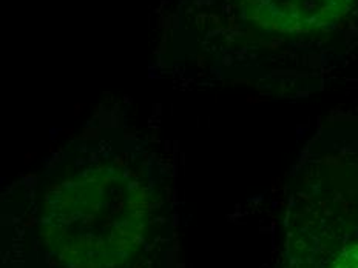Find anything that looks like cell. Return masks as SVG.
<instances>
[{
  "label": "cell",
  "instance_id": "obj_1",
  "mask_svg": "<svg viewBox=\"0 0 358 268\" xmlns=\"http://www.w3.org/2000/svg\"><path fill=\"white\" fill-rule=\"evenodd\" d=\"M143 202L115 171L66 182L51 205V234L62 255L87 267L119 262L143 232Z\"/></svg>",
  "mask_w": 358,
  "mask_h": 268
},
{
  "label": "cell",
  "instance_id": "obj_2",
  "mask_svg": "<svg viewBox=\"0 0 358 268\" xmlns=\"http://www.w3.org/2000/svg\"><path fill=\"white\" fill-rule=\"evenodd\" d=\"M248 16L272 31L308 33L329 28L346 13L349 0H241Z\"/></svg>",
  "mask_w": 358,
  "mask_h": 268
},
{
  "label": "cell",
  "instance_id": "obj_3",
  "mask_svg": "<svg viewBox=\"0 0 358 268\" xmlns=\"http://www.w3.org/2000/svg\"><path fill=\"white\" fill-rule=\"evenodd\" d=\"M334 268H358V245L343 251Z\"/></svg>",
  "mask_w": 358,
  "mask_h": 268
}]
</instances>
